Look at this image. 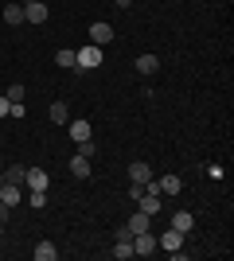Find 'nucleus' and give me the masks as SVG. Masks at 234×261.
I'll list each match as a JSON object with an SVG mask.
<instances>
[{"label":"nucleus","mask_w":234,"mask_h":261,"mask_svg":"<svg viewBox=\"0 0 234 261\" xmlns=\"http://www.w3.org/2000/svg\"><path fill=\"white\" fill-rule=\"evenodd\" d=\"M74 55H78V59H74L78 70H94V66H101V47H94V43L82 47V51H74Z\"/></svg>","instance_id":"obj_1"},{"label":"nucleus","mask_w":234,"mask_h":261,"mask_svg":"<svg viewBox=\"0 0 234 261\" xmlns=\"http://www.w3.org/2000/svg\"><path fill=\"white\" fill-rule=\"evenodd\" d=\"M133 253H137V257H152V253H156V234H152V230L133 234Z\"/></svg>","instance_id":"obj_2"},{"label":"nucleus","mask_w":234,"mask_h":261,"mask_svg":"<svg viewBox=\"0 0 234 261\" xmlns=\"http://www.w3.org/2000/svg\"><path fill=\"white\" fill-rule=\"evenodd\" d=\"M47 16H51V12H47L43 0H28V4H23V23H47Z\"/></svg>","instance_id":"obj_3"},{"label":"nucleus","mask_w":234,"mask_h":261,"mask_svg":"<svg viewBox=\"0 0 234 261\" xmlns=\"http://www.w3.org/2000/svg\"><path fill=\"white\" fill-rule=\"evenodd\" d=\"M137 207L145 211L148 218H156V215H160V211H164V195H156V191H145V195L137 199Z\"/></svg>","instance_id":"obj_4"},{"label":"nucleus","mask_w":234,"mask_h":261,"mask_svg":"<svg viewBox=\"0 0 234 261\" xmlns=\"http://www.w3.org/2000/svg\"><path fill=\"white\" fill-rule=\"evenodd\" d=\"M110 39H113V28H110V23H106V20L90 23V43H94V47H106V43H110Z\"/></svg>","instance_id":"obj_5"},{"label":"nucleus","mask_w":234,"mask_h":261,"mask_svg":"<svg viewBox=\"0 0 234 261\" xmlns=\"http://www.w3.org/2000/svg\"><path fill=\"white\" fill-rule=\"evenodd\" d=\"M179 246H184V234H179V230H172V226H168L164 234H160V238H156V250H164V253L179 250Z\"/></svg>","instance_id":"obj_6"},{"label":"nucleus","mask_w":234,"mask_h":261,"mask_svg":"<svg viewBox=\"0 0 234 261\" xmlns=\"http://www.w3.org/2000/svg\"><path fill=\"white\" fill-rule=\"evenodd\" d=\"M129 184H152V164H145V160L129 164Z\"/></svg>","instance_id":"obj_7"},{"label":"nucleus","mask_w":234,"mask_h":261,"mask_svg":"<svg viewBox=\"0 0 234 261\" xmlns=\"http://www.w3.org/2000/svg\"><path fill=\"white\" fill-rule=\"evenodd\" d=\"M172 230L191 234V230H195V215H191V211H176V215H172Z\"/></svg>","instance_id":"obj_8"},{"label":"nucleus","mask_w":234,"mask_h":261,"mask_svg":"<svg viewBox=\"0 0 234 261\" xmlns=\"http://www.w3.org/2000/svg\"><path fill=\"white\" fill-rule=\"evenodd\" d=\"M0 203H8V207H20L23 203V191L16 184H0Z\"/></svg>","instance_id":"obj_9"},{"label":"nucleus","mask_w":234,"mask_h":261,"mask_svg":"<svg viewBox=\"0 0 234 261\" xmlns=\"http://www.w3.org/2000/svg\"><path fill=\"white\" fill-rule=\"evenodd\" d=\"M23 184L32 187V191H47V184H51V179H47L43 168H28V179H23Z\"/></svg>","instance_id":"obj_10"},{"label":"nucleus","mask_w":234,"mask_h":261,"mask_svg":"<svg viewBox=\"0 0 234 261\" xmlns=\"http://www.w3.org/2000/svg\"><path fill=\"white\" fill-rule=\"evenodd\" d=\"M133 66H137V74H145V78H148V74H156V70H160V59H156V55H141Z\"/></svg>","instance_id":"obj_11"},{"label":"nucleus","mask_w":234,"mask_h":261,"mask_svg":"<svg viewBox=\"0 0 234 261\" xmlns=\"http://www.w3.org/2000/svg\"><path fill=\"white\" fill-rule=\"evenodd\" d=\"M110 253H113L117 261H129V257H137V253H133V238H117Z\"/></svg>","instance_id":"obj_12"},{"label":"nucleus","mask_w":234,"mask_h":261,"mask_svg":"<svg viewBox=\"0 0 234 261\" xmlns=\"http://www.w3.org/2000/svg\"><path fill=\"white\" fill-rule=\"evenodd\" d=\"M70 175H74V179H90V160L86 156H70Z\"/></svg>","instance_id":"obj_13"},{"label":"nucleus","mask_w":234,"mask_h":261,"mask_svg":"<svg viewBox=\"0 0 234 261\" xmlns=\"http://www.w3.org/2000/svg\"><path fill=\"white\" fill-rule=\"evenodd\" d=\"M32 253H35V261H55V257H59V246L43 238V242H39V246H35Z\"/></svg>","instance_id":"obj_14"},{"label":"nucleus","mask_w":234,"mask_h":261,"mask_svg":"<svg viewBox=\"0 0 234 261\" xmlns=\"http://www.w3.org/2000/svg\"><path fill=\"white\" fill-rule=\"evenodd\" d=\"M47 117L55 121V125H67V121H70V109H67V101H51V109H47Z\"/></svg>","instance_id":"obj_15"},{"label":"nucleus","mask_w":234,"mask_h":261,"mask_svg":"<svg viewBox=\"0 0 234 261\" xmlns=\"http://www.w3.org/2000/svg\"><path fill=\"white\" fill-rule=\"evenodd\" d=\"M148 226H152V222H148V215H145V211H137V215L129 218V222H125V230H129V234H145Z\"/></svg>","instance_id":"obj_16"},{"label":"nucleus","mask_w":234,"mask_h":261,"mask_svg":"<svg viewBox=\"0 0 234 261\" xmlns=\"http://www.w3.org/2000/svg\"><path fill=\"white\" fill-rule=\"evenodd\" d=\"M4 179H8V184H16V187H20L23 179H28V164H8V172H4Z\"/></svg>","instance_id":"obj_17"},{"label":"nucleus","mask_w":234,"mask_h":261,"mask_svg":"<svg viewBox=\"0 0 234 261\" xmlns=\"http://www.w3.org/2000/svg\"><path fill=\"white\" fill-rule=\"evenodd\" d=\"M70 141L74 144L90 141V121H70Z\"/></svg>","instance_id":"obj_18"},{"label":"nucleus","mask_w":234,"mask_h":261,"mask_svg":"<svg viewBox=\"0 0 234 261\" xmlns=\"http://www.w3.org/2000/svg\"><path fill=\"white\" fill-rule=\"evenodd\" d=\"M4 20H8V28H20L23 23V4H8V8H4Z\"/></svg>","instance_id":"obj_19"},{"label":"nucleus","mask_w":234,"mask_h":261,"mask_svg":"<svg viewBox=\"0 0 234 261\" xmlns=\"http://www.w3.org/2000/svg\"><path fill=\"white\" fill-rule=\"evenodd\" d=\"M74 59H78L74 47H63V51H55V63L63 66V70H70V66H74Z\"/></svg>","instance_id":"obj_20"},{"label":"nucleus","mask_w":234,"mask_h":261,"mask_svg":"<svg viewBox=\"0 0 234 261\" xmlns=\"http://www.w3.org/2000/svg\"><path fill=\"white\" fill-rule=\"evenodd\" d=\"M28 207H32V211H43L47 207V191H32V195H28Z\"/></svg>","instance_id":"obj_21"},{"label":"nucleus","mask_w":234,"mask_h":261,"mask_svg":"<svg viewBox=\"0 0 234 261\" xmlns=\"http://www.w3.org/2000/svg\"><path fill=\"white\" fill-rule=\"evenodd\" d=\"M23 94H28V90H23V82H12L4 98H8V101H23Z\"/></svg>","instance_id":"obj_22"},{"label":"nucleus","mask_w":234,"mask_h":261,"mask_svg":"<svg viewBox=\"0 0 234 261\" xmlns=\"http://www.w3.org/2000/svg\"><path fill=\"white\" fill-rule=\"evenodd\" d=\"M78 156H86V160H90V156H94V141H82V144H78Z\"/></svg>","instance_id":"obj_23"},{"label":"nucleus","mask_w":234,"mask_h":261,"mask_svg":"<svg viewBox=\"0 0 234 261\" xmlns=\"http://www.w3.org/2000/svg\"><path fill=\"white\" fill-rule=\"evenodd\" d=\"M141 195H145V184H133V187H129V199H133V203H137Z\"/></svg>","instance_id":"obj_24"},{"label":"nucleus","mask_w":234,"mask_h":261,"mask_svg":"<svg viewBox=\"0 0 234 261\" xmlns=\"http://www.w3.org/2000/svg\"><path fill=\"white\" fill-rule=\"evenodd\" d=\"M8 109H12V101L4 98V94H0V117H8Z\"/></svg>","instance_id":"obj_25"},{"label":"nucleus","mask_w":234,"mask_h":261,"mask_svg":"<svg viewBox=\"0 0 234 261\" xmlns=\"http://www.w3.org/2000/svg\"><path fill=\"white\" fill-rule=\"evenodd\" d=\"M8 211H12L8 203H0V222H8Z\"/></svg>","instance_id":"obj_26"},{"label":"nucleus","mask_w":234,"mask_h":261,"mask_svg":"<svg viewBox=\"0 0 234 261\" xmlns=\"http://www.w3.org/2000/svg\"><path fill=\"white\" fill-rule=\"evenodd\" d=\"M113 4H117V8H133V0H113Z\"/></svg>","instance_id":"obj_27"},{"label":"nucleus","mask_w":234,"mask_h":261,"mask_svg":"<svg viewBox=\"0 0 234 261\" xmlns=\"http://www.w3.org/2000/svg\"><path fill=\"white\" fill-rule=\"evenodd\" d=\"M0 184H8V179H4V172H0Z\"/></svg>","instance_id":"obj_28"},{"label":"nucleus","mask_w":234,"mask_h":261,"mask_svg":"<svg viewBox=\"0 0 234 261\" xmlns=\"http://www.w3.org/2000/svg\"><path fill=\"white\" fill-rule=\"evenodd\" d=\"M0 164H4V156H0Z\"/></svg>","instance_id":"obj_29"},{"label":"nucleus","mask_w":234,"mask_h":261,"mask_svg":"<svg viewBox=\"0 0 234 261\" xmlns=\"http://www.w3.org/2000/svg\"><path fill=\"white\" fill-rule=\"evenodd\" d=\"M0 230H4V222H0Z\"/></svg>","instance_id":"obj_30"}]
</instances>
